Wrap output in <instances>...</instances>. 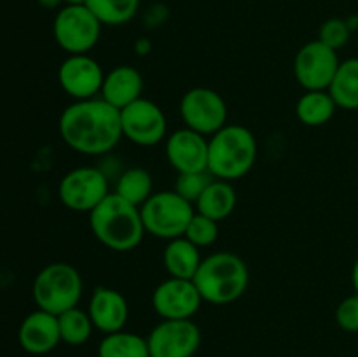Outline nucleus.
<instances>
[{"label":"nucleus","instance_id":"obj_1","mask_svg":"<svg viewBox=\"0 0 358 357\" xmlns=\"http://www.w3.org/2000/svg\"><path fill=\"white\" fill-rule=\"evenodd\" d=\"M58 130L63 142L76 153L105 156L122 139L121 111L101 97L76 100L59 115Z\"/></svg>","mask_w":358,"mask_h":357},{"label":"nucleus","instance_id":"obj_2","mask_svg":"<svg viewBox=\"0 0 358 357\" xmlns=\"http://www.w3.org/2000/svg\"><path fill=\"white\" fill-rule=\"evenodd\" d=\"M93 237L114 252H129L145 237L140 206L131 205L114 191L90 212Z\"/></svg>","mask_w":358,"mask_h":357},{"label":"nucleus","instance_id":"obj_3","mask_svg":"<svg viewBox=\"0 0 358 357\" xmlns=\"http://www.w3.org/2000/svg\"><path fill=\"white\" fill-rule=\"evenodd\" d=\"M192 282L203 301L210 304H229L247 293L250 272L240 255L222 251L203 258Z\"/></svg>","mask_w":358,"mask_h":357},{"label":"nucleus","instance_id":"obj_4","mask_svg":"<svg viewBox=\"0 0 358 357\" xmlns=\"http://www.w3.org/2000/svg\"><path fill=\"white\" fill-rule=\"evenodd\" d=\"M257 140L243 125H226L208 139V172L220 181H238L254 168Z\"/></svg>","mask_w":358,"mask_h":357},{"label":"nucleus","instance_id":"obj_5","mask_svg":"<svg viewBox=\"0 0 358 357\" xmlns=\"http://www.w3.org/2000/svg\"><path fill=\"white\" fill-rule=\"evenodd\" d=\"M84 282L79 270L69 262H51L37 273L31 286V296L41 310L59 315L79 307Z\"/></svg>","mask_w":358,"mask_h":357},{"label":"nucleus","instance_id":"obj_6","mask_svg":"<svg viewBox=\"0 0 358 357\" xmlns=\"http://www.w3.org/2000/svg\"><path fill=\"white\" fill-rule=\"evenodd\" d=\"M145 233L161 240H173L184 237L187 224L196 214L194 205L182 198L175 189L157 191L140 206Z\"/></svg>","mask_w":358,"mask_h":357},{"label":"nucleus","instance_id":"obj_7","mask_svg":"<svg viewBox=\"0 0 358 357\" xmlns=\"http://www.w3.org/2000/svg\"><path fill=\"white\" fill-rule=\"evenodd\" d=\"M101 27L87 6H65L56 14L52 35L69 55H87L100 41Z\"/></svg>","mask_w":358,"mask_h":357},{"label":"nucleus","instance_id":"obj_8","mask_svg":"<svg viewBox=\"0 0 358 357\" xmlns=\"http://www.w3.org/2000/svg\"><path fill=\"white\" fill-rule=\"evenodd\" d=\"M108 195V175L98 167L73 168L63 175L58 186L63 206L79 214H90Z\"/></svg>","mask_w":358,"mask_h":357},{"label":"nucleus","instance_id":"obj_9","mask_svg":"<svg viewBox=\"0 0 358 357\" xmlns=\"http://www.w3.org/2000/svg\"><path fill=\"white\" fill-rule=\"evenodd\" d=\"M180 118L185 128L210 139L227 125L226 100L212 88H191L180 100Z\"/></svg>","mask_w":358,"mask_h":357},{"label":"nucleus","instance_id":"obj_10","mask_svg":"<svg viewBox=\"0 0 358 357\" xmlns=\"http://www.w3.org/2000/svg\"><path fill=\"white\" fill-rule=\"evenodd\" d=\"M122 139L140 147H152L166 140V115L149 98H138L121 111Z\"/></svg>","mask_w":358,"mask_h":357},{"label":"nucleus","instance_id":"obj_11","mask_svg":"<svg viewBox=\"0 0 358 357\" xmlns=\"http://www.w3.org/2000/svg\"><path fill=\"white\" fill-rule=\"evenodd\" d=\"M339 63L338 51L317 38L297 51L294 58V76L304 91L329 90Z\"/></svg>","mask_w":358,"mask_h":357},{"label":"nucleus","instance_id":"obj_12","mask_svg":"<svg viewBox=\"0 0 358 357\" xmlns=\"http://www.w3.org/2000/svg\"><path fill=\"white\" fill-rule=\"evenodd\" d=\"M150 357H192L201 345V331L192 318L161 321L147 336Z\"/></svg>","mask_w":358,"mask_h":357},{"label":"nucleus","instance_id":"obj_13","mask_svg":"<svg viewBox=\"0 0 358 357\" xmlns=\"http://www.w3.org/2000/svg\"><path fill=\"white\" fill-rule=\"evenodd\" d=\"M203 298L192 280L168 276L152 290V308L164 321L192 318L201 308Z\"/></svg>","mask_w":358,"mask_h":357},{"label":"nucleus","instance_id":"obj_14","mask_svg":"<svg viewBox=\"0 0 358 357\" xmlns=\"http://www.w3.org/2000/svg\"><path fill=\"white\" fill-rule=\"evenodd\" d=\"M103 79V69L90 55H69L58 69L59 86L73 102L100 97Z\"/></svg>","mask_w":358,"mask_h":357},{"label":"nucleus","instance_id":"obj_15","mask_svg":"<svg viewBox=\"0 0 358 357\" xmlns=\"http://www.w3.org/2000/svg\"><path fill=\"white\" fill-rule=\"evenodd\" d=\"M166 160L177 174L208 170V136L191 128L175 130L166 136Z\"/></svg>","mask_w":358,"mask_h":357},{"label":"nucleus","instance_id":"obj_16","mask_svg":"<svg viewBox=\"0 0 358 357\" xmlns=\"http://www.w3.org/2000/svg\"><path fill=\"white\" fill-rule=\"evenodd\" d=\"M17 342L24 352L31 356H44L55 350L62 342L58 315L37 308L28 314L17 329Z\"/></svg>","mask_w":358,"mask_h":357},{"label":"nucleus","instance_id":"obj_17","mask_svg":"<svg viewBox=\"0 0 358 357\" xmlns=\"http://www.w3.org/2000/svg\"><path fill=\"white\" fill-rule=\"evenodd\" d=\"M87 314L93 321L94 329L103 335H110L124 329L129 317V304L124 294L117 289L100 286L91 294Z\"/></svg>","mask_w":358,"mask_h":357},{"label":"nucleus","instance_id":"obj_18","mask_svg":"<svg viewBox=\"0 0 358 357\" xmlns=\"http://www.w3.org/2000/svg\"><path fill=\"white\" fill-rule=\"evenodd\" d=\"M143 77L131 65H117L105 74L100 97L115 108L122 111L129 104L142 98Z\"/></svg>","mask_w":358,"mask_h":357},{"label":"nucleus","instance_id":"obj_19","mask_svg":"<svg viewBox=\"0 0 358 357\" xmlns=\"http://www.w3.org/2000/svg\"><path fill=\"white\" fill-rule=\"evenodd\" d=\"M203 258L199 254V247L185 237L173 238L166 244L163 251V265L170 276L175 279H194Z\"/></svg>","mask_w":358,"mask_h":357},{"label":"nucleus","instance_id":"obj_20","mask_svg":"<svg viewBox=\"0 0 358 357\" xmlns=\"http://www.w3.org/2000/svg\"><path fill=\"white\" fill-rule=\"evenodd\" d=\"M238 203L236 191H234L233 184L229 181H220V178H213L203 195L199 196L198 202L194 203L196 212L203 214V216L210 217V219L220 220L227 219L231 214L234 212Z\"/></svg>","mask_w":358,"mask_h":357},{"label":"nucleus","instance_id":"obj_21","mask_svg":"<svg viewBox=\"0 0 358 357\" xmlns=\"http://www.w3.org/2000/svg\"><path fill=\"white\" fill-rule=\"evenodd\" d=\"M338 105L327 90L304 91L296 104V115L304 126L318 128L334 118Z\"/></svg>","mask_w":358,"mask_h":357},{"label":"nucleus","instance_id":"obj_22","mask_svg":"<svg viewBox=\"0 0 358 357\" xmlns=\"http://www.w3.org/2000/svg\"><path fill=\"white\" fill-rule=\"evenodd\" d=\"M338 108L358 111V58H350L339 63V69L329 86Z\"/></svg>","mask_w":358,"mask_h":357},{"label":"nucleus","instance_id":"obj_23","mask_svg":"<svg viewBox=\"0 0 358 357\" xmlns=\"http://www.w3.org/2000/svg\"><path fill=\"white\" fill-rule=\"evenodd\" d=\"M114 192L131 205L142 206L154 195L152 175L142 167L126 168L115 181Z\"/></svg>","mask_w":358,"mask_h":357},{"label":"nucleus","instance_id":"obj_24","mask_svg":"<svg viewBox=\"0 0 358 357\" xmlns=\"http://www.w3.org/2000/svg\"><path fill=\"white\" fill-rule=\"evenodd\" d=\"M98 357H150L147 338L121 329L105 335L98 345Z\"/></svg>","mask_w":358,"mask_h":357},{"label":"nucleus","instance_id":"obj_25","mask_svg":"<svg viewBox=\"0 0 358 357\" xmlns=\"http://www.w3.org/2000/svg\"><path fill=\"white\" fill-rule=\"evenodd\" d=\"M86 6L101 24L121 27L136 16L140 0H87Z\"/></svg>","mask_w":358,"mask_h":357},{"label":"nucleus","instance_id":"obj_26","mask_svg":"<svg viewBox=\"0 0 358 357\" xmlns=\"http://www.w3.org/2000/svg\"><path fill=\"white\" fill-rule=\"evenodd\" d=\"M59 324V335H62V342L69 343V345H84L87 340L93 335V321H91L87 310L76 307L70 310L63 312L58 315Z\"/></svg>","mask_w":358,"mask_h":357},{"label":"nucleus","instance_id":"obj_27","mask_svg":"<svg viewBox=\"0 0 358 357\" xmlns=\"http://www.w3.org/2000/svg\"><path fill=\"white\" fill-rule=\"evenodd\" d=\"M184 237L189 241H192L196 247H210L219 238V223L210 219V217L203 216V214L196 212L192 216L191 223L187 224V230H185Z\"/></svg>","mask_w":358,"mask_h":357},{"label":"nucleus","instance_id":"obj_28","mask_svg":"<svg viewBox=\"0 0 358 357\" xmlns=\"http://www.w3.org/2000/svg\"><path fill=\"white\" fill-rule=\"evenodd\" d=\"M213 175L206 172H189V174H177L175 181V191L194 205L206 189V186L213 181Z\"/></svg>","mask_w":358,"mask_h":357},{"label":"nucleus","instance_id":"obj_29","mask_svg":"<svg viewBox=\"0 0 358 357\" xmlns=\"http://www.w3.org/2000/svg\"><path fill=\"white\" fill-rule=\"evenodd\" d=\"M350 35H352V27L348 21L341 20V18H331L322 23L320 30H318V41L324 42L334 51H339L348 44Z\"/></svg>","mask_w":358,"mask_h":357},{"label":"nucleus","instance_id":"obj_30","mask_svg":"<svg viewBox=\"0 0 358 357\" xmlns=\"http://www.w3.org/2000/svg\"><path fill=\"white\" fill-rule=\"evenodd\" d=\"M336 322L346 332H358V294L345 298L336 308Z\"/></svg>","mask_w":358,"mask_h":357},{"label":"nucleus","instance_id":"obj_31","mask_svg":"<svg viewBox=\"0 0 358 357\" xmlns=\"http://www.w3.org/2000/svg\"><path fill=\"white\" fill-rule=\"evenodd\" d=\"M38 6L44 7V9H58L63 4V0H37Z\"/></svg>","mask_w":358,"mask_h":357},{"label":"nucleus","instance_id":"obj_32","mask_svg":"<svg viewBox=\"0 0 358 357\" xmlns=\"http://www.w3.org/2000/svg\"><path fill=\"white\" fill-rule=\"evenodd\" d=\"M352 284H353V289H355V293L358 294V259L355 261V265H353V270H352Z\"/></svg>","mask_w":358,"mask_h":357},{"label":"nucleus","instance_id":"obj_33","mask_svg":"<svg viewBox=\"0 0 358 357\" xmlns=\"http://www.w3.org/2000/svg\"><path fill=\"white\" fill-rule=\"evenodd\" d=\"M87 0H63L65 6H86Z\"/></svg>","mask_w":358,"mask_h":357}]
</instances>
